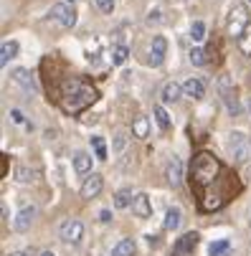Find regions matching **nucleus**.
<instances>
[{
    "instance_id": "f257e3e1",
    "label": "nucleus",
    "mask_w": 251,
    "mask_h": 256,
    "mask_svg": "<svg viewBox=\"0 0 251 256\" xmlns=\"http://www.w3.org/2000/svg\"><path fill=\"white\" fill-rule=\"evenodd\" d=\"M190 190L198 200V208L203 213H213L221 210L228 200H234V196L241 193V180L238 175L226 168L213 152L200 150L193 155V165H190Z\"/></svg>"
},
{
    "instance_id": "f03ea898",
    "label": "nucleus",
    "mask_w": 251,
    "mask_h": 256,
    "mask_svg": "<svg viewBox=\"0 0 251 256\" xmlns=\"http://www.w3.org/2000/svg\"><path fill=\"white\" fill-rule=\"evenodd\" d=\"M96 99H99L96 86L79 74H66L54 86V102L61 106L64 114H79L86 106H92Z\"/></svg>"
},
{
    "instance_id": "7ed1b4c3",
    "label": "nucleus",
    "mask_w": 251,
    "mask_h": 256,
    "mask_svg": "<svg viewBox=\"0 0 251 256\" xmlns=\"http://www.w3.org/2000/svg\"><path fill=\"white\" fill-rule=\"evenodd\" d=\"M226 148H228L234 162H238V165L246 162L248 155H251V142H248V137H246L244 132H231V134H228V142H226Z\"/></svg>"
},
{
    "instance_id": "20e7f679",
    "label": "nucleus",
    "mask_w": 251,
    "mask_h": 256,
    "mask_svg": "<svg viewBox=\"0 0 251 256\" xmlns=\"http://www.w3.org/2000/svg\"><path fill=\"white\" fill-rule=\"evenodd\" d=\"M248 26H251V23H248V10H246V6H234L231 13H228V36L238 41V36H241Z\"/></svg>"
},
{
    "instance_id": "39448f33",
    "label": "nucleus",
    "mask_w": 251,
    "mask_h": 256,
    "mask_svg": "<svg viewBox=\"0 0 251 256\" xmlns=\"http://www.w3.org/2000/svg\"><path fill=\"white\" fill-rule=\"evenodd\" d=\"M84 238V224L79 221V218H68V221H64L61 226V241L68 244V246H76L82 244Z\"/></svg>"
},
{
    "instance_id": "423d86ee",
    "label": "nucleus",
    "mask_w": 251,
    "mask_h": 256,
    "mask_svg": "<svg viewBox=\"0 0 251 256\" xmlns=\"http://www.w3.org/2000/svg\"><path fill=\"white\" fill-rule=\"evenodd\" d=\"M218 94H221V99H224V104H226V109H228V114L236 117V114H238V96H236L234 82H231L228 76H221V82H218Z\"/></svg>"
},
{
    "instance_id": "0eeeda50",
    "label": "nucleus",
    "mask_w": 251,
    "mask_h": 256,
    "mask_svg": "<svg viewBox=\"0 0 251 256\" xmlns=\"http://www.w3.org/2000/svg\"><path fill=\"white\" fill-rule=\"evenodd\" d=\"M48 18L56 20V23H61L64 28H74V26H76V13H74V8H68L66 3L54 6V8L48 10Z\"/></svg>"
},
{
    "instance_id": "6e6552de",
    "label": "nucleus",
    "mask_w": 251,
    "mask_h": 256,
    "mask_svg": "<svg viewBox=\"0 0 251 256\" xmlns=\"http://www.w3.org/2000/svg\"><path fill=\"white\" fill-rule=\"evenodd\" d=\"M102 188H104V178H102L99 172H92V175L82 182V198H84V200H92V198H96V196L102 193Z\"/></svg>"
},
{
    "instance_id": "1a4fd4ad",
    "label": "nucleus",
    "mask_w": 251,
    "mask_h": 256,
    "mask_svg": "<svg viewBox=\"0 0 251 256\" xmlns=\"http://www.w3.org/2000/svg\"><path fill=\"white\" fill-rule=\"evenodd\" d=\"M165 178H168V182H170L172 188H178V186L183 182V160H180V158L172 155V158L168 160V165H165Z\"/></svg>"
},
{
    "instance_id": "9d476101",
    "label": "nucleus",
    "mask_w": 251,
    "mask_h": 256,
    "mask_svg": "<svg viewBox=\"0 0 251 256\" xmlns=\"http://www.w3.org/2000/svg\"><path fill=\"white\" fill-rule=\"evenodd\" d=\"M36 206H26V208H20L18 210V216L13 218V228L18 231V234H23V231H28L30 228V224H33V218H36Z\"/></svg>"
},
{
    "instance_id": "9b49d317",
    "label": "nucleus",
    "mask_w": 251,
    "mask_h": 256,
    "mask_svg": "<svg viewBox=\"0 0 251 256\" xmlns=\"http://www.w3.org/2000/svg\"><path fill=\"white\" fill-rule=\"evenodd\" d=\"M165 54H168V41L165 36H155L152 38V46H150V66H160L165 61Z\"/></svg>"
},
{
    "instance_id": "f8f14e48",
    "label": "nucleus",
    "mask_w": 251,
    "mask_h": 256,
    "mask_svg": "<svg viewBox=\"0 0 251 256\" xmlns=\"http://www.w3.org/2000/svg\"><path fill=\"white\" fill-rule=\"evenodd\" d=\"M10 76H13V82L20 84L26 92H38V84H36V79H33V74H30L28 68H16Z\"/></svg>"
},
{
    "instance_id": "ddd939ff",
    "label": "nucleus",
    "mask_w": 251,
    "mask_h": 256,
    "mask_svg": "<svg viewBox=\"0 0 251 256\" xmlns=\"http://www.w3.org/2000/svg\"><path fill=\"white\" fill-rule=\"evenodd\" d=\"M132 213L137 218H150L152 216V206H150V198L145 193H137L134 200H132Z\"/></svg>"
},
{
    "instance_id": "4468645a",
    "label": "nucleus",
    "mask_w": 251,
    "mask_h": 256,
    "mask_svg": "<svg viewBox=\"0 0 251 256\" xmlns=\"http://www.w3.org/2000/svg\"><path fill=\"white\" fill-rule=\"evenodd\" d=\"M180 224H183V210L178 208V206L168 208L165 221H162V228H165V231H178V228H180Z\"/></svg>"
},
{
    "instance_id": "2eb2a0df",
    "label": "nucleus",
    "mask_w": 251,
    "mask_h": 256,
    "mask_svg": "<svg viewBox=\"0 0 251 256\" xmlns=\"http://www.w3.org/2000/svg\"><path fill=\"white\" fill-rule=\"evenodd\" d=\"M183 94L190 96V99H203V96H206V84H203L200 79L190 76V79L183 84Z\"/></svg>"
},
{
    "instance_id": "dca6fc26",
    "label": "nucleus",
    "mask_w": 251,
    "mask_h": 256,
    "mask_svg": "<svg viewBox=\"0 0 251 256\" xmlns=\"http://www.w3.org/2000/svg\"><path fill=\"white\" fill-rule=\"evenodd\" d=\"M160 96H162V102H165V104H172V102H178V99L183 96V84H178V82H168V84L162 86Z\"/></svg>"
},
{
    "instance_id": "f3484780",
    "label": "nucleus",
    "mask_w": 251,
    "mask_h": 256,
    "mask_svg": "<svg viewBox=\"0 0 251 256\" xmlns=\"http://www.w3.org/2000/svg\"><path fill=\"white\" fill-rule=\"evenodd\" d=\"M198 234L196 231H190V234H186L183 238H178V244H175V254H193V248L198 246Z\"/></svg>"
},
{
    "instance_id": "a211bd4d",
    "label": "nucleus",
    "mask_w": 251,
    "mask_h": 256,
    "mask_svg": "<svg viewBox=\"0 0 251 256\" xmlns=\"http://www.w3.org/2000/svg\"><path fill=\"white\" fill-rule=\"evenodd\" d=\"M92 162H94V158H92L89 152H84V150L74 152V170H76L79 175H86V172H92Z\"/></svg>"
},
{
    "instance_id": "6ab92c4d",
    "label": "nucleus",
    "mask_w": 251,
    "mask_h": 256,
    "mask_svg": "<svg viewBox=\"0 0 251 256\" xmlns=\"http://www.w3.org/2000/svg\"><path fill=\"white\" fill-rule=\"evenodd\" d=\"M18 56V44L16 41H3V46H0V66H8L10 58Z\"/></svg>"
},
{
    "instance_id": "aec40b11",
    "label": "nucleus",
    "mask_w": 251,
    "mask_h": 256,
    "mask_svg": "<svg viewBox=\"0 0 251 256\" xmlns=\"http://www.w3.org/2000/svg\"><path fill=\"white\" fill-rule=\"evenodd\" d=\"M134 251H137L134 241H132V238H122V241L112 248V256H134Z\"/></svg>"
},
{
    "instance_id": "412c9836",
    "label": "nucleus",
    "mask_w": 251,
    "mask_h": 256,
    "mask_svg": "<svg viewBox=\"0 0 251 256\" xmlns=\"http://www.w3.org/2000/svg\"><path fill=\"white\" fill-rule=\"evenodd\" d=\"M231 251V241L228 238H221V241H213L208 246V256H226Z\"/></svg>"
},
{
    "instance_id": "4be33fe9",
    "label": "nucleus",
    "mask_w": 251,
    "mask_h": 256,
    "mask_svg": "<svg viewBox=\"0 0 251 256\" xmlns=\"http://www.w3.org/2000/svg\"><path fill=\"white\" fill-rule=\"evenodd\" d=\"M148 132H150V122H148V117H137V120L132 122V134H134V137L145 140Z\"/></svg>"
},
{
    "instance_id": "5701e85b",
    "label": "nucleus",
    "mask_w": 251,
    "mask_h": 256,
    "mask_svg": "<svg viewBox=\"0 0 251 256\" xmlns=\"http://www.w3.org/2000/svg\"><path fill=\"white\" fill-rule=\"evenodd\" d=\"M236 46H238V51L244 54V56H248L251 58V26L238 36V41H236Z\"/></svg>"
},
{
    "instance_id": "b1692460",
    "label": "nucleus",
    "mask_w": 251,
    "mask_h": 256,
    "mask_svg": "<svg viewBox=\"0 0 251 256\" xmlns=\"http://www.w3.org/2000/svg\"><path fill=\"white\" fill-rule=\"evenodd\" d=\"M92 148H94V158H96V160H106V158H110V152H106V144H104V140H102L99 134L92 137Z\"/></svg>"
},
{
    "instance_id": "393cba45",
    "label": "nucleus",
    "mask_w": 251,
    "mask_h": 256,
    "mask_svg": "<svg viewBox=\"0 0 251 256\" xmlns=\"http://www.w3.org/2000/svg\"><path fill=\"white\" fill-rule=\"evenodd\" d=\"M152 114H155V120H158L160 130H162V132H168V130H170V114L165 112V106H160V104H158V106L152 109Z\"/></svg>"
},
{
    "instance_id": "a878e982",
    "label": "nucleus",
    "mask_w": 251,
    "mask_h": 256,
    "mask_svg": "<svg viewBox=\"0 0 251 256\" xmlns=\"http://www.w3.org/2000/svg\"><path fill=\"white\" fill-rule=\"evenodd\" d=\"M190 38H193L196 44L206 41V23H203V20H193V26H190Z\"/></svg>"
},
{
    "instance_id": "bb28decb",
    "label": "nucleus",
    "mask_w": 251,
    "mask_h": 256,
    "mask_svg": "<svg viewBox=\"0 0 251 256\" xmlns=\"http://www.w3.org/2000/svg\"><path fill=\"white\" fill-rule=\"evenodd\" d=\"M16 180L18 182H33L36 180V172L26 165H16Z\"/></svg>"
},
{
    "instance_id": "cd10ccee",
    "label": "nucleus",
    "mask_w": 251,
    "mask_h": 256,
    "mask_svg": "<svg viewBox=\"0 0 251 256\" xmlns=\"http://www.w3.org/2000/svg\"><path fill=\"white\" fill-rule=\"evenodd\" d=\"M188 58H190L193 66H203V64L208 61V51H206V48H190Z\"/></svg>"
},
{
    "instance_id": "c85d7f7f",
    "label": "nucleus",
    "mask_w": 251,
    "mask_h": 256,
    "mask_svg": "<svg viewBox=\"0 0 251 256\" xmlns=\"http://www.w3.org/2000/svg\"><path fill=\"white\" fill-rule=\"evenodd\" d=\"M132 200H134V196H132L130 190H120V193L114 196V208H130Z\"/></svg>"
},
{
    "instance_id": "c756f323",
    "label": "nucleus",
    "mask_w": 251,
    "mask_h": 256,
    "mask_svg": "<svg viewBox=\"0 0 251 256\" xmlns=\"http://www.w3.org/2000/svg\"><path fill=\"white\" fill-rule=\"evenodd\" d=\"M127 56H130V48H127V46H117V48L112 51V64H114V66H122V64L127 61Z\"/></svg>"
},
{
    "instance_id": "7c9ffc66",
    "label": "nucleus",
    "mask_w": 251,
    "mask_h": 256,
    "mask_svg": "<svg viewBox=\"0 0 251 256\" xmlns=\"http://www.w3.org/2000/svg\"><path fill=\"white\" fill-rule=\"evenodd\" d=\"M124 148H127V137H124V132H117L114 134V155H120Z\"/></svg>"
},
{
    "instance_id": "2f4dec72",
    "label": "nucleus",
    "mask_w": 251,
    "mask_h": 256,
    "mask_svg": "<svg viewBox=\"0 0 251 256\" xmlns=\"http://www.w3.org/2000/svg\"><path fill=\"white\" fill-rule=\"evenodd\" d=\"M94 3H96V8L102 13H112L114 10V0H94Z\"/></svg>"
},
{
    "instance_id": "473e14b6",
    "label": "nucleus",
    "mask_w": 251,
    "mask_h": 256,
    "mask_svg": "<svg viewBox=\"0 0 251 256\" xmlns=\"http://www.w3.org/2000/svg\"><path fill=\"white\" fill-rule=\"evenodd\" d=\"M10 120H13L16 124H26V114L20 112V109H10Z\"/></svg>"
},
{
    "instance_id": "72a5a7b5",
    "label": "nucleus",
    "mask_w": 251,
    "mask_h": 256,
    "mask_svg": "<svg viewBox=\"0 0 251 256\" xmlns=\"http://www.w3.org/2000/svg\"><path fill=\"white\" fill-rule=\"evenodd\" d=\"M160 20H162L160 10H150V13H148V23H160Z\"/></svg>"
},
{
    "instance_id": "f704fd0d",
    "label": "nucleus",
    "mask_w": 251,
    "mask_h": 256,
    "mask_svg": "<svg viewBox=\"0 0 251 256\" xmlns=\"http://www.w3.org/2000/svg\"><path fill=\"white\" fill-rule=\"evenodd\" d=\"M99 221H102V224H110V221H112V210H106V208H104V210L99 213Z\"/></svg>"
},
{
    "instance_id": "c9c22d12",
    "label": "nucleus",
    "mask_w": 251,
    "mask_h": 256,
    "mask_svg": "<svg viewBox=\"0 0 251 256\" xmlns=\"http://www.w3.org/2000/svg\"><path fill=\"white\" fill-rule=\"evenodd\" d=\"M8 256H30V251H13V254H8Z\"/></svg>"
},
{
    "instance_id": "e433bc0d",
    "label": "nucleus",
    "mask_w": 251,
    "mask_h": 256,
    "mask_svg": "<svg viewBox=\"0 0 251 256\" xmlns=\"http://www.w3.org/2000/svg\"><path fill=\"white\" fill-rule=\"evenodd\" d=\"M41 256H56V254H54V251H44Z\"/></svg>"
},
{
    "instance_id": "4c0bfd02",
    "label": "nucleus",
    "mask_w": 251,
    "mask_h": 256,
    "mask_svg": "<svg viewBox=\"0 0 251 256\" xmlns=\"http://www.w3.org/2000/svg\"><path fill=\"white\" fill-rule=\"evenodd\" d=\"M246 106H248V114H251V96H248V102H246Z\"/></svg>"
},
{
    "instance_id": "58836bf2",
    "label": "nucleus",
    "mask_w": 251,
    "mask_h": 256,
    "mask_svg": "<svg viewBox=\"0 0 251 256\" xmlns=\"http://www.w3.org/2000/svg\"><path fill=\"white\" fill-rule=\"evenodd\" d=\"M66 3H76V0H66Z\"/></svg>"
},
{
    "instance_id": "ea45409f",
    "label": "nucleus",
    "mask_w": 251,
    "mask_h": 256,
    "mask_svg": "<svg viewBox=\"0 0 251 256\" xmlns=\"http://www.w3.org/2000/svg\"><path fill=\"white\" fill-rule=\"evenodd\" d=\"M248 3H251V0H248Z\"/></svg>"
}]
</instances>
